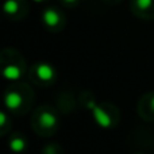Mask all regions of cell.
<instances>
[{
    "mask_svg": "<svg viewBox=\"0 0 154 154\" xmlns=\"http://www.w3.org/2000/svg\"><path fill=\"white\" fill-rule=\"evenodd\" d=\"M91 107H93L91 104ZM93 112H95V119L97 120V123L103 127H108L109 126V116L104 111H101L99 107H93Z\"/></svg>",
    "mask_w": 154,
    "mask_h": 154,
    "instance_id": "obj_1",
    "label": "cell"
},
{
    "mask_svg": "<svg viewBox=\"0 0 154 154\" xmlns=\"http://www.w3.org/2000/svg\"><path fill=\"white\" fill-rule=\"evenodd\" d=\"M20 103H22V99H20V96H19L18 93L10 92V93L5 95V104H7L8 108L15 109L16 107L20 106Z\"/></svg>",
    "mask_w": 154,
    "mask_h": 154,
    "instance_id": "obj_2",
    "label": "cell"
},
{
    "mask_svg": "<svg viewBox=\"0 0 154 154\" xmlns=\"http://www.w3.org/2000/svg\"><path fill=\"white\" fill-rule=\"evenodd\" d=\"M37 73H38V76H39V79H42V80H50L51 77H53V75H54L53 68L49 66L48 64H41V65H38Z\"/></svg>",
    "mask_w": 154,
    "mask_h": 154,
    "instance_id": "obj_3",
    "label": "cell"
},
{
    "mask_svg": "<svg viewBox=\"0 0 154 154\" xmlns=\"http://www.w3.org/2000/svg\"><path fill=\"white\" fill-rule=\"evenodd\" d=\"M58 14L54 10H48L45 14H43V20H45L46 24L49 26H56L58 23Z\"/></svg>",
    "mask_w": 154,
    "mask_h": 154,
    "instance_id": "obj_4",
    "label": "cell"
},
{
    "mask_svg": "<svg viewBox=\"0 0 154 154\" xmlns=\"http://www.w3.org/2000/svg\"><path fill=\"white\" fill-rule=\"evenodd\" d=\"M3 75L10 80H16L19 76H20V70H19L16 66H12V65H11V66H7L4 70H3Z\"/></svg>",
    "mask_w": 154,
    "mask_h": 154,
    "instance_id": "obj_5",
    "label": "cell"
},
{
    "mask_svg": "<svg viewBox=\"0 0 154 154\" xmlns=\"http://www.w3.org/2000/svg\"><path fill=\"white\" fill-rule=\"evenodd\" d=\"M41 122L45 127H51V126L56 125V116L51 115L50 112H45V114L41 116Z\"/></svg>",
    "mask_w": 154,
    "mask_h": 154,
    "instance_id": "obj_6",
    "label": "cell"
},
{
    "mask_svg": "<svg viewBox=\"0 0 154 154\" xmlns=\"http://www.w3.org/2000/svg\"><path fill=\"white\" fill-rule=\"evenodd\" d=\"M10 146L14 152H22V150L24 149V142H23V139H20V138H15L11 141Z\"/></svg>",
    "mask_w": 154,
    "mask_h": 154,
    "instance_id": "obj_7",
    "label": "cell"
},
{
    "mask_svg": "<svg viewBox=\"0 0 154 154\" xmlns=\"http://www.w3.org/2000/svg\"><path fill=\"white\" fill-rule=\"evenodd\" d=\"M4 10H5V12H8V14H14L18 10V3H16L15 0H8L4 5Z\"/></svg>",
    "mask_w": 154,
    "mask_h": 154,
    "instance_id": "obj_8",
    "label": "cell"
},
{
    "mask_svg": "<svg viewBox=\"0 0 154 154\" xmlns=\"http://www.w3.org/2000/svg\"><path fill=\"white\" fill-rule=\"evenodd\" d=\"M150 3H152V0H138L139 7H142V8H147L150 5Z\"/></svg>",
    "mask_w": 154,
    "mask_h": 154,
    "instance_id": "obj_9",
    "label": "cell"
},
{
    "mask_svg": "<svg viewBox=\"0 0 154 154\" xmlns=\"http://www.w3.org/2000/svg\"><path fill=\"white\" fill-rule=\"evenodd\" d=\"M152 107H153V109H154V96H153V99H152Z\"/></svg>",
    "mask_w": 154,
    "mask_h": 154,
    "instance_id": "obj_10",
    "label": "cell"
},
{
    "mask_svg": "<svg viewBox=\"0 0 154 154\" xmlns=\"http://www.w3.org/2000/svg\"><path fill=\"white\" fill-rule=\"evenodd\" d=\"M66 2H73V0H66Z\"/></svg>",
    "mask_w": 154,
    "mask_h": 154,
    "instance_id": "obj_11",
    "label": "cell"
},
{
    "mask_svg": "<svg viewBox=\"0 0 154 154\" xmlns=\"http://www.w3.org/2000/svg\"><path fill=\"white\" fill-rule=\"evenodd\" d=\"M37 2H39V0H37Z\"/></svg>",
    "mask_w": 154,
    "mask_h": 154,
    "instance_id": "obj_12",
    "label": "cell"
}]
</instances>
